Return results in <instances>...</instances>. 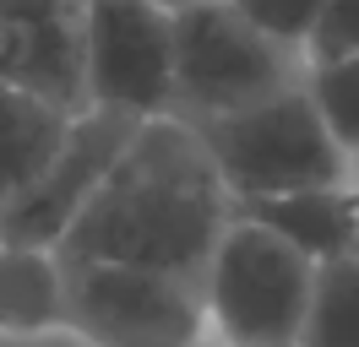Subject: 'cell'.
Here are the masks:
<instances>
[{"label": "cell", "instance_id": "cell-6", "mask_svg": "<svg viewBox=\"0 0 359 347\" xmlns=\"http://www.w3.org/2000/svg\"><path fill=\"white\" fill-rule=\"evenodd\" d=\"M88 108H175V17L147 0H88Z\"/></svg>", "mask_w": 359, "mask_h": 347}, {"label": "cell", "instance_id": "cell-1", "mask_svg": "<svg viewBox=\"0 0 359 347\" xmlns=\"http://www.w3.org/2000/svg\"><path fill=\"white\" fill-rule=\"evenodd\" d=\"M229 222H234V201L202 136L175 114H158L136 125L126 152L104 174V185L55 244V255L202 277Z\"/></svg>", "mask_w": 359, "mask_h": 347}, {"label": "cell", "instance_id": "cell-15", "mask_svg": "<svg viewBox=\"0 0 359 347\" xmlns=\"http://www.w3.org/2000/svg\"><path fill=\"white\" fill-rule=\"evenodd\" d=\"M245 22H256L267 38L289 43V49H305L316 17H321V0H229Z\"/></svg>", "mask_w": 359, "mask_h": 347}, {"label": "cell", "instance_id": "cell-5", "mask_svg": "<svg viewBox=\"0 0 359 347\" xmlns=\"http://www.w3.org/2000/svg\"><path fill=\"white\" fill-rule=\"evenodd\" d=\"M60 271L66 331L88 347H212L196 277L120 260H60Z\"/></svg>", "mask_w": 359, "mask_h": 347}, {"label": "cell", "instance_id": "cell-17", "mask_svg": "<svg viewBox=\"0 0 359 347\" xmlns=\"http://www.w3.org/2000/svg\"><path fill=\"white\" fill-rule=\"evenodd\" d=\"M354 169H359V157H354Z\"/></svg>", "mask_w": 359, "mask_h": 347}, {"label": "cell", "instance_id": "cell-12", "mask_svg": "<svg viewBox=\"0 0 359 347\" xmlns=\"http://www.w3.org/2000/svg\"><path fill=\"white\" fill-rule=\"evenodd\" d=\"M294 347H359V255L316 266L311 309Z\"/></svg>", "mask_w": 359, "mask_h": 347}, {"label": "cell", "instance_id": "cell-8", "mask_svg": "<svg viewBox=\"0 0 359 347\" xmlns=\"http://www.w3.org/2000/svg\"><path fill=\"white\" fill-rule=\"evenodd\" d=\"M0 87L88 114V0H0Z\"/></svg>", "mask_w": 359, "mask_h": 347}, {"label": "cell", "instance_id": "cell-4", "mask_svg": "<svg viewBox=\"0 0 359 347\" xmlns=\"http://www.w3.org/2000/svg\"><path fill=\"white\" fill-rule=\"evenodd\" d=\"M196 282L212 347H294L311 309L316 260H305L272 228L234 217Z\"/></svg>", "mask_w": 359, "mask_h": 347}, {"label": "cell", "instance_id": "cell-3", "mask_svg": "<svg viewBox=\"0 0 359 347\" xmlns=\"http://www.w3.org/2000/svg\"><path fill=\"white\" fill-rule=\"evenodd\" d=\"M305 49L267 38L229 0H196L175 11V120H218L305 87Z\"/></svg>", "mask_w": 359, "mask_h": 347}, {"label": "cell", "instance_id": "cell-7", "mask_svg": "<svg viewBox=\"0 0 359 347\" xmlns=\"http://www.w3.org/2000/svg\"><path fill=\"white\" fill-rule=\"evenodd\" d=\"M136 114L120 108H88L76 114L66 130L60 152L49 157V169L27 185L11 206H0V239L6 244H33V250H55L76 212L93 201V190L104 185V174L114 169V157L126 152L136 136Z\"/></svg>", "mask_w": 359, "mask_h": 347}, {"label": "cell", "instance_id": "cell-11", "mask_svg": "<svg viewBox=\"0 0 359 347\" xmlns=\"http://www.w3.org/2000/svg\"><path fill=\"white\" fill-rule=\"evenodd\" d=\"M71 120L76 114H60L33 92L0 87V206H11L49 169V157L60 152Z\"/></svg>", "mask_w": 359, "mask_h": 347}, {"label": "cell", "instance_id": "cell-16", "mask_svg": "<svg viewBox=\"0 0 359 347\" xmlns=\"http://www.w3.org/2000/svg\"><path fill=\"white\" fill-rule=\"evenodd\" d=\"M147 6H158V11H169V17H175V11H185V6H196V0H147Z\"/></svg>", "mask_w": 359, "mask_h": 347}, {"label": "cell", "instance_id": "cell-2", "mask_svg": "<svg viewBox=\"0 0 359 347\" xmlns=\"http://www.w3.org/2000/svg\"><path fill=\"white\" fill-rule=\"evenodd\" d=\"M212 169L224 179L229 201H256V195H294V190H332L354 185V157L332 141L327 120L316 114L311 92L294 87L256 108L196 120Z\"/></svg>", "mask_w": 359, "mask_h": 347}, {"label": "cell", "instance_id": "cell-13", "mask_svg": "<svg viewBox=\"0 0 359 347\" xmlns=\"http://www.w3.org/2000/svg\"><path fill=\"white\" fill-rule=\"evenodd\" d=\"M305 92H311L316 114L327 120L332 141L348 152V157H359V55L332 60V65H311Z\"/></svg>", "mask_w": 359, "mask_h": 347}, {"label": "cell", "instance_id": "cell-9", "mask_svg": "<svg viewBox=\"0 0 359 347\" xmlns=\"http://www.w3.org/2000/svg\"><path fill=\"white\" fill-rule=\"evenodd\" d=\"M234 217H250L294 244L305 260L327 266L337 255H359V179L332 190H294V195H256L234 201Z\"/></svg>", "mask_w": 359, "mask_h": 347}, {"label": "cell", "instance_id": "cell-10", "mask_svg": "<svg viewBox=\"0 0 359 347\" xmlns=\"http://www.w3.org/2000/svg\"><path fill=\"white\" fill-rule=\"evenodd\" d=\"M66 331V271L55 250L0 239V337Z\"/></svg>", "mask_w": 359, "mask_h": 347}, {"label": "cell", "instance_id": "cell-14", "mask_svg": "<svg viewBox=\"0 0 359 347\" xmlns=\"http://www.w3.org/2000/svg\"><path fill=\"white\" fill-rule=\"evenodd\" d=\"M359 55V0H321L311 38H305V65H332Z\"/></svg>", "mask_w": 359, "mask_h": 347}]
</instances>
